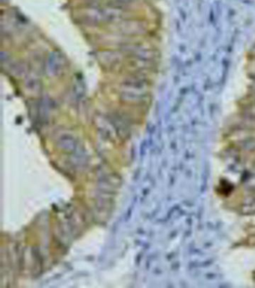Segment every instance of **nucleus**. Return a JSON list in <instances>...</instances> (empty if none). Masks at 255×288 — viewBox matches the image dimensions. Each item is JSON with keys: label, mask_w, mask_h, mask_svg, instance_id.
Here are the masks:
<instances>
[{"label": "nucleus", "mask_w": 255, "mask_h": 288, "mask_svg": "<svg viewBox=\"0 0 255 288\" xmlns=\"http://www.w3.org/2000/svg\"><path fill=\"white\" fill-rule=\"evenodd\" d=\"M66 68V59L59 52L50 53L47 61V71L51 75L59 76L63 73Z\"/></svg>", "instance_id": "obj_1"}, {"label": "nucleus", "mask_w": 255, "mask_h": 288, "mask_svg": "<svg viewBox=\"0 0 255 288\" xmlns=\"http://www.w3.org/2000/svg\"><path fill=\"white\" fill-rule=\"evenodd\" d=\"M136 59L149 62L154 58V51L150 48L141 45H133L127 50Z\"/></svg>", "instance_id": "obj_2"}, {"label": "nucleus", "mask_w": 255, "mask_h": 288, "mask_svg": "<svg viewBox=\"0 0 255 288\" xmlns=\"http://www.w3.org/2000/svg\"><path fill=\"white\" fill-rule=\"evenodd\" d=\"M148 81L144 77L132 76L126 79L124 82L125 87L133 90H142L148 86Z\"/></svg>", "instance_id": "obj_3"}, {"label": "nucleus", "mask_w": 255, "mask_h": 288, "mask_svg": "<svg viewBox=\"0 0 255 288\" xmlns=\"http://www.w3.org/2000/svg\"><path fill=\"white\" fill-rule=\"evenodd\" d=\"M121 98L125 101L130 103H140L145 98V94L136 93V92H130V91H124L121 94Z\"/></svg>", "instance_id": "obj_4"}, {"label": "nucleus", "mask_w": 255, "mask_h": 288, "mask_svg": "<svg viewBox=\"0 0 255 288\" xmlns=\"http://www.w3.org/2000/svg\"><path fill=\"white\" fill-rule=\"evenodd\" d=\"M26 86L29 92L38 93L41 89L40 80L35 77H29L26 82Z\"/></svg>", "instance_id": "obj_5"}]
</instances>
